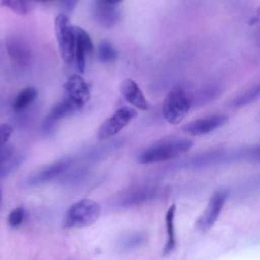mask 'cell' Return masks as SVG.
<instances>
[{"instance_id":"7a4b0ae2","label":"cell","mask_w":260,"mask_h":260,"mask_svg":"<svg viewBox=\"0 0 260 260\" xmlns=\"http://www.w3.org/2000/svg\"><path fill=\"white\" fill-rule=\"evenodd\" d=\"M193 104L192 96L181 86H175L164 100V118L173 125L181 123Z\"/></svg>"},{"instance_id":"30bf717a","label":"cell","mask_w":260,"mask_h":260,"mask_svg":"<svg viewBox=\"0 0 260 260\" xmlns=\"http://www.w3.org/2000/svg\"><path fill=\"white\" fill-rule=\"evenodd\" d=\"M70 164H71V160L69 158L60 159V160H58V161H56V162H54L50 166H47V167L43 168L42 170L34 173L27 179V183L31 186L47 183V182L55 179L56 177H58L62 173H64L69 168Z\"/></svg>"},{"instance_id":"5bb4252c","label":"cell","mask_w":260,"mask_h":260,"mask_svg":"<svg viewBox=\"0 0 260 260\" xmlns=\"http://www.w3.org/2000/svg\"><path fill=\"white\" fill-rule=\"evenodd\" d=\"M75 110H77V109L74 106V104L68 98L64 99L62 102L57 104L51 110V112L47 116L46 120L44 121V129H46V130L51 129L53 127V125H55L58 121H60L62 118L69 115L70 113H72Z\"/></svg>"},{"instance_id":"7402d4cb","label":"cell","mask_w":260,"mask_h":260,"mask_svg":"<svg viewBox=\"0 0 260 260\" xmlns=\"http://www.w3.org/2000/svg\"><path fill=\"white\" fill-rule=\"evenodd\" d=\"M24 218V209L22 207H16L8 215V223L12 228L19 226Z\"/></svg>"},{"instance_id":"5b68a950","label":"cell","mask_w":260,"mask_h":260,"mask_svg":"<svg viewBox=\"0 0 260 260\" xmlns=\"http://www.w3.org/2000/svg\"><path fill=\"white\" fill-rule=\"evenodd\" d=\"M137 116V111L131 107H122L108 118L100 127L98 137L100 140L108 139L119 133Z\"/></svg>"},{"instance_id":"277c9868","label":"cell","mask_w":260,"mask_h":260,"mask_svg":"<svg viewBox=\"0 0 260 260\" xmlns=\"http://www.w3.org/2000/svg\"><path fill=\"white\" fill-rule=\"evenodd\" d=\"M55 34L59 47V52L67 64L74 60L75 36L73 25L70 23L67 15L60 13L55 19Z\"/></svg>"},{"instance_id":"83f0119b","label":"cell","mask_w":260,"mask_h":260,"mask_svg":"<svg viewBox=\"0 0 260 260\" xmlns=\"http://www.w3.org/2000/svg\"><path fill=\"white\" fill-rule=\"evenodd\" d=\"M34 1H40V2H47V1H51V0H34Z\"/></svg>"},{"instance_id":"8fae6325","label":"cell","mask_w":260,"mask_h":260,"mask_svg":"<svg viewBox=\"0 0 260 260\" xmlns=\"http://www.w3.org/2000/svg\"><path fill=\"white\" fill-rule=\"evenodd\" d=\"M155 196H156V191L152 188H148V187L135 188V189L127 190L124 193L120 194L115 202L118 206L130 207L133 205H137V204H141L146 201H149Z\"/></svg>"},{"instance_id":"4fadbf2b","label":"cell","mask_w":260,"mask_h":260,"mask_svg":"<svg viewBox=\"0 0 260 260\" xmlns=\"http://www.w3.org/2000/svg\"><path fill=\"white\" fill-rule=\"evenodd\" d=\"M93 14L95 19L104 26L110 27L119 19V11L115 5L96 0L93 6Z\"/></svg>"},{"instance_id":"ffe728a7","label":"cell","mask_w":260,"mask_h":260,"mask_svg":"<svg viewBox=\"0 0 260 260\" xmlns=\"http://www.w3.org/2000/svg\"><path fill=\"white\" fill-rule=\"evenodd\" d=\"M98 56L102 62H113L117 58V52L114 47L107 41H103L98 49Z\"/></svg>"},{"instance_id":"ac0fdd59","label":"cell","mask_w":260,"mask_h":260,"mask_svg":"<svg viewBox=\"0 0 260 260\" xmlns=\"http://www.w3.org/2000/svg\"><path fill=\"white\" fill-rule=\"evenodd\" d=\"M38 96V90L35 87L28 86L20 90L13 102L14 111H22L27 108Z\"/></svg>"},{"instance_id":"7c38bea8","label":"cell","mask_w":260,"mask_h":260,"mask_svg":"<svg viewBox=\"0 0 260 260\" xmlns=\"http://www.w3.org/2000/svg\"><path fill=\"white\" fill-rule=\"evenodd\" d=\"M120 89L124 99L135 108L143 111L149 109V104L147 100L145 99L142 90L139 88L138 84L134 80L130 78L123 80Z\"/></svg>"},{"instance_id":"44dd1931","label":"cell","mask_w":260,"mask_h":260,"mask_svg":"<svg viewBox=\"0 0 260 260\" xmlns=\"http://www.w3.org/2000/svg\"><path fill=\"white\" fill-rule=\"evenodd\" d=\"M0 5L19 14H25L29 10V3L27 0H0Z\"/></svg>"},{"instance_id":"603a6c76","label":"cell","mask_w":260,"mask_h":260,"mask_svg":"<svg viewBox=\"0 0 260 260\" xmlns=\"http://www.w3.org/2000/svg\"><path fill=\"white\" fill-rule=\"evenodd\" d=\"M12 127L8 124L0 125V147L4 146L12 134Z\"/></svg>"},{"instance_id":"d6986e66","label":"cell","mask_w":260,"mask_h":260,"mask_svg":"<svg viewBox=\"0 0 260 260\" xmlns=\"http://www.w3.org/2000/svg\"><path fill=\"white\" fill-rule=\"evenodd\" d=\"M259 96H260V82H258L254 86L248 88L247 90H245L244 92H242L238 96H236L231 102V106L234 108H241L243 106H246V105L252 103Z\"/></svg>"},{"instance_id":"ba28073f","label":"cell","mask_w":260,"mask_h":260,"mask_svg":"<svg viewBox=\"0 0 260 260\" xmlns=\"http://www.w3.org/2000/svg\"><path fill=\"white\" fill-rule=\"evenodd\" d=\"M67 98L74 104L76 109H81L89 100L90 91L86 81L77 74L68 77L64 83Z\"/></svg>"},{"instance_id":"4316f807","label":"cell","mask_w":260,"mask_h":260,"mask_svg":"<svg viewBox=\"0 0 260 260\" xmlns=\"http://www.w3.org/2000/svg\"><path fill=\"white\" fill-rule=\"evenodd\" d=\"M256 40H257V44L260 46V29H259V30H258V32H257Z\"/></svg>"},{"instance_id":"8992f818","label":"cell","mask_w":260,"mask_h":260,"mask_svg":"<svg viewBox=\"0 0 260 260\" xmlns=\"http://www.w3.org/2000/svg\"><path fill=\"white\" fill-rule=\"evenodd\" d=\"M228 194L224 191L215 192L203 210L201 215L198 217L196 221V228L202 232L209 230L215 223L220 214V211L224 205Z\"/></svg>"},{"instance_id":"2e32d148","label":"cell","mask_w":260,"mask_h":260,"mask_svg":"<svg viewBox=\"0 0 260 260\" xmlns=\"http://www.w3.org/2000/svg\"><path fill=\"white\" fill-rule=\"evenodd\" d=\"M146 242V235L142 232H131L123 236L119 243L118 248L122 252H129L142 246Z\"/></svg>"},{"instance_id":"e0dca14e","label":"cell","mask_w":260,"mask_h":260,"mask_svg":"<svg viewBox=\"0 0 260 260\" xmlns=\"http://www.w3.org/2000/svg\"><path fill=\"white\" fill-rule=\"evenodd\" d=\"M175 211L176 206L173 204L167 211L166 214V226H167V243L164 249V254H170L176 246V237H175Z\"/></svg>"},{"instance_id":"cb8c5ba5","label":"cell","mask_w":260,"mask_h":260,"mask_svg":"<svg viewBox=\"0 0 260 260\" xmlns=\"http://www.w3.org/2000/svg\"><path fill=\"white\" fill-rule=\"evenodd\" d=\"M250 157L255 161H260V145H258L251 151Z\"/></svg>"},{"instance_id":"d4e9b609","label":"cell","mask_w":260,"mask_h":260,"mask_svg":"<svg viewBox=\"0 0 260 260\" xmlns=\"http://www.w3.org/2000/svg\"><path fill=\"white\" fill-rule=\"evenodd\" d=\"M258 22H260V6L257 8V10H256L254 16L251 17V19H250V21H249V24H250V25H253V24H256V23H258Z\"/></svg>"},{"instance_id":"f1b7e54d","label":"cell","mask_w":260,"mask_h":260,"mask_svg":"<svg viewBox=\"0 0 260 260\" xmlns=\"http://www.w3.org/2000/svg\"><path fill=\"white\" fill-rule=\"evenodd\" d=\"M1 199H2V192H1V190H0V202H1Z\"/></svg>"},{"instance_id":"9c48e42d","label":"cell","mask_w":260,"mask_h":260,"mask_svg":"<svg viewBox=\"0 0 260 260\" xmlns=\"http://www.w3.org/2000/svg\"><path fill=\"white\" fill-rule=\"evenodd\" d=\"M75 36L74 59L79 72H83L85 68L86 58L91 56L93 52V44L88 34L80 26H73Z\"/></svg>"},{"instance_id":"9a60e30c","label":"cell","mask_w":260,"mask_h":260,"mask_svg":"<svg viewBox=\"0 0 260 260\" xmlns=\"http://www.w3.org/2000/svg\"><path fill=\"white\" fill-rule=\"evenodd\" d=\"M7 52L10 58L19 65H25L29 60V51L23 42L17 38H10L6 42Z\"/></svg>"},{"instance_id":"52a82bcc","label":"cell","mask_w":260,"mask_h":260,"mask_svg":"<svg viewBox=\"0 0 260 260\" xmlns=\"http://www.w3.org/2000/svg\"><path fill=\"white\" fill-rule=\"evenodd\" d=\"M229 120L225 114H212L204 118L191 121L183 126V131L191 135H203L221 127Z\"/></svg>"},{"instance_id":"484cf974","label":"cell","mask_w":260,"mask_h":260,"mask_svg":"<svg viewBox=\"0 0 260 260\" xmlns=\"http://www.w3.org/2000/svg\"><path fill=\"white\" fill-rule=\"evenodd\" d=\"M104 2L106 3H109V4H113V5H116V4H119L120 2H122L123 0H103Z\"/></svg>"},{"instance_id":"6da1fadb","label":"cell","mask_w":260,"mask_h":260,"mask_svg":"<svg viewBox=\"0 0 260 260\" xmlns=\"http://www.w3.org/2000/svg\"><path fill=\"white\" fill-rule=\"evenodd\" d=\"M192 140L187 138H170L157 141L139 155L141 164H153L173 159L192 147Z\"/></svg>"},{"instance_id":"3957f363","label":"cell","mask_w":260,"mask_h":260,"mask_svg":"<svg viewBox=\"0 0 260 260\" xmlns=\"http://www.w3.org/2000/svg\"><path fill=\"white\" fill-rule=\"evenodd\" d=\"M101 213L100 204L91 199H81L70 206L65 216V226L81 229L93 224Z\"/></svg>"}]
</instances>
